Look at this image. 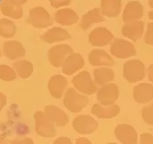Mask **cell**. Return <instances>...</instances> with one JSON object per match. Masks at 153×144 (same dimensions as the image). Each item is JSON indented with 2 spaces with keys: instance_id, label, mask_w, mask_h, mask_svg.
<instances>
[{
  "instance_id": "obj_29",
  "label": "cell",
  "mask_w": 153,
  "mask_h": 144,
  "mask_svg": "<svg viewBox=\"0 0 153 144\" xmlns=\"http://www.w3.org/2000/svg\"><path fill=\"white\" fill-rule=\"evenodd\" d=\"M16 75H17L13 67L12 68L7 65H0V80L11 82L16 80Z\"/></svg>"
},
{
  "instance_id": "obj_27",
  "label": "cell",
  "mask_w": 153,
  "mask_h": 144,
  "mask_svg": "<svg viewBox=\"0 0 153 144\" xmlns=\"http://www.w3.org/2000/svg\"><path fill=\"white\" fill-rule=\"evenodd\" d=\"M13 69L21 79H28L33 72V66L27 60H19L13 63Z\"/></svg>"
},
{
  "instance_id": "obj_35",
  "label": "cell",
  "mask_w": 153,
  "mask_h": 144,
  "mask_svg": "<svg viewBox=\"0 0 153 144\" xmlns=\"http://www.w3.org/2000/svg\"><path fill=\"white\" fill-rule=\"evenodd\" d=\"M7 105V97L3 92L0 91V111L4 108V106Z\"/></svg>"
},
{
  "instance_id": "obj_28",
  "label": "cell",
  "mask_w": 153,
  "mask_h": 144,
  "mask_svg": "<svg viewBox=\"0 0 153 144\" xmlns=\"http://www.w3.org/2000/svg\"><path fill=\"white\" fill-rule=\"evenodd\" d=\"M16 32L15 23L9 19L0 20V37L3 38H12Z\"/></svg>"
},
{
  "instance_id": "obj_20",
  "label": "cell",
  "mask_w": 153,
  "mask_h": 144,
  "mask_svg": "<svg viewBox=\"0 0 153 144\" xmlns=\"http://www.w3.org/2000/svg\"><path fill=\"white\" fill-rule=\"evenodd\" d=\"M45 115L47 118L51 121L55 125L59 127H63L68 123V115L65 113L61 109L55 105H47L46 106L44 110Z\"/></svg>"
},
{
  "instance_id": "obj_41",
  "label": "cell",
  "mask_w": 153,
  "mask_h": 144,
  "mask_svg": "<svg viewBox=\"0 0 153 144\" xmlns=\"http://www.w3.org/2000/svg\"><path fill=\"white\" fill-rule=\"evenodd\" d=\"M4 141H5L4 137L2 134H0V143H4Z\"/></svg>"
},
{
  "instance_id": "obj_21",
  "label": "cell",
  "mask_w": 153,
  "mask_h": 144,
  "mask_svg": "<svg viewBox=\"0 0 153 144\" xmlns=\"http://www.w3.org/2000/svg\"><path fill=\"white\" fill-rule=\"evenodd\" d=\"M3 52L4 56L10 60H16L25 55V48L21 43L16 41H9L4 42Z\"/></svg>"
},
{
  "instance_id": "obj_43",
  "label": "cell",
  "mask_w": 153,
  "mask_h": 144,
  "mask_svg": "<svg viewBox=\"0 0 153 144\" xmlns=\"http://www.w3.org/2000/svg\"><path fill=\"white\" fill-rule=\"evenodd\" d=\"M0 58H1V50H0Z\"/></svg>"
},
{
  "instance_id": "obj_9",
  "label": "cell",
  "mask_w": 153,
  "mask_h": 144,
  "mask_svg": "<svg viewBox=\"0 0 153 144\" xmlns=\"http://www.w3.org/2000/svg\"><path fill=\"white\" fill-rule=\"evenodd\" d=\"M88 38L89 42L93 46L103 47L109 45L114 40V36L107 28L98 27L89 34Z\"/></svg>"
},
{
  "instance_id": "obj_34",
  "label": "cell",
  "mask_w": 153,
  "mask_h": 144,
  "mask_svg": "<svg viewBox=\"0 0 153 144\" xmlns=\"http://www.w3.org/2000/svg\"><path fill=\"white\" fill-rule=\"evenodd\" d=\"M71 143L72 142H71L70 139L67 138V137H60V138H58L56 141L54 142L55 144H69Z\"/></svg>"
},
{
  "instance_id": "obj_5",
  "label": "cell",
  "mask_w": 153,
  "mask_h": 144,
  "mask_svg": "<svg viewBox=\"0 0 153 144\" xmlns=\"http://www.w3.org/2000/svg\"><path fill=\"white\" fill-rule=\"evenodd\" d=\"M35 131L37 134L43 138H52L56 135L55 124L50 121L44 113L37 112L34 114Z\"/></svg>"
},
{
  "instance_id": "obj_23",
  "label": "cell",
  "mask_w": 153,
  "mask_h": 144,
  "mask_svg": "<svg viewBox=\"0 0 153 144\" xmlns=\"http://www.w3.org/2000/svg\"><path fill=\"white\" fill-rule=\"evenodd\" d=\"M121 0H101L100 12L103 16L115 18L121 12Z\"/></svg>"
},
{
  "instance_id": "obj_32",
  "label": "cell",
  "mask_w": 153,
  "mask_h": 144,
  "mask_svg": "<svg viewBox=\"0 0 153 144\" xmlns=\"http://www.w3.org/2000/svg\"><path fill=\"white\" fill-rule=\"evenodd\" d=\"M49 3L53 8L59 9L70 5L72 0H49Z\"/></svg>"
},
{
  "instance_id": "obj_36",
  "label": "cell",
  "mask_w": 153,
  "mask_h": 144,
  "mask_svg": "<svg viewBox=\"0 0 153 144\" xmlns=\"http://www.w3.org/2000/svg\"><path fill=\"white\" fill-rule=\"evenodd\" d=\"M147 77L150 82L153 83V64L150 65L147 68Z\"/></svg>"
},
{
  "instance_id": "obj_13",
  "label": "cell",
  "mask_w": 153,
  "mask_h": 144,
  "mask_svg": "<svg viewBox=\"0 0 153 144\" xmlns=\"http://www.w3.org/2000/svg\"><path fill=\"white\" fill-rule=\"evenodd\" d=\"M85 61L82 56L77 53H72L63 62L62 72L66 75H72L84 67Z\"/></svg>"
},
{
  "instance_id": "obj_33",
  "label": "cell",
  "mask_w": 153,
  "mask_h": 144,
  "mask_svg": "<svg viewBox=\"0 0 153 144\" xmlns=\"http://www.w3.org/2000/svg\"><path fill=\"white\" fill-rule=\"evenodd\" d=\"M140 143L143 144L153 143V135L149 133L142 134L140 136Z\"/></svg>"
},
{
  "instance_id": "obj_10",
  "label": "cell",
  "mask_w": 153,
  "mask_h": 144,
  "mask_svg": "<svg viewBox=\"0 0 153 144\" xmlns=\"http://www.w3.org/2000/svg\"><path fill=\"white\" fill-rule=\"evenodd\" d=\"M98 102L103 105L114 104L119 97V88L115 83H109L101 86L97 92Z\"/></svg>"
},
{
  "instance_id": "obj_11",
  "label": "cell",
  "mask_w": 153,
  "mask_h": 144,
  "mask_svg": "<svg viewBox=\"0 0 153 144\" xmlns=\"http://www.w3.org/2000/svg\"><path fill=\"white\" fill-rule=\"evenodd\" d=\"M115 136L121 143L134 144L138 142V134L135 129L128 124H121L115 129Z\"/></svg>"
},
{
  "instance_id": "obj_25",
  "label": "cell",
  "mask_w": 153,
  "mask_h": 144,
  "mask_svg": "<svg viewBox=\"0 0 153 144\" xmlns=\"http://www.w3.org/2000/svg\"><path fill=\"white\" fill-rule=\"evenodd\" d=\"M103 21H105L104 16L100 12V8L95 7V8L90 10L83 15L80 21V27L82 29L85 31V30L88 29L92 24H96V23H101Z\"/></svg>"
},
{
  "instance_id": "obj_22",
  "label": "cell",
  "mask_w": 153,
  "mask_h": 144,
  "mask_svg": "<svg viewBox=\"0 0 153 144\" xmlns=\"http://www.w3.org/2000/svg\"><path fill=\"white\" fill-rule=\"evenodd\" d=\"M70 38V34L66 30L59 27H54L41 36L42 40L49 44L66 41Z\"/></svg>"
},
{
  "instance_id": "obj_18",
  "label": "cell",
  "mask_w": 153,
  "mask_h": 144,
  "mask_svg": "<svg viewBox=\"0 0 153 144\" xmlns=\"http://www.w3.org/2000/svg\"><path fill=\"white\" fill-rule=\"evenodd\" d=\"M133 96L138 104L148 103L153 100V85L147 83H142L134 88Z\"/></svg>"
},
{
  "instance_id": "obj_16",
  "label": "cell",
  "mask_w": 153,
  "mask_h": 144,
  "mask_svg": "<svg viewBox=\"0 0 153 144\" xmlns=\"http://www.w3.org/2000/svg\"><path fill=\"white\" fill-rule=\"evenodd\" d=\"M144 32V23L143 21L137 20L125 23V25L121 28V33L124 37L130 39L135 42L141 38Z\"/></svg>"
},
{
  "instance_id": "obj_6",
  "label": "cell",
  "mask_w": 153,
  "mask_h": 144,
  "mask_svg": "<svg viewBox=\"0 0 153 144\" xmlns=\"http://www.w3.org/2000/svg\"><path fill=\"white\" fill-rule=\"evenodd\" d=\"M110 51L112 55L117 58H128L136 55L135 46L130 41L124 39H115L112 42Z\"/></svg>"
},
{
  "instance_id": "obj_4",
  "label": "cell",
  "mask_w": 153,
  "mask_h": 144,
  "mask_svg": "<svg viewBox=\"0 0 153 144\" xmlns=\"http://www.w3.org/2000/svg\"><path fill=\"white\" fill-rule=\"evenodd\" d=\"M73 84L76 91L84 95H92L97 91V87L88 71H83L74 77Z\"/></svg>"
},
{
  "instance_id": "obj_31",
  "label": "cell",
  "mask_w": 153,
  "mask_h": 144,
  "mask_svg": "<svg viewBox=\"0 0 153 144\" xmlns=\"http://www.w3.org/2000/svg\"><path fill=\"white\" fill-rule=\"evenodd\" d=\"M145 43L153 45V22H149L147 25V31L144 36Z\"/></svg>"
},
{
  "instance_id": "obj_17",
  "label": "cell",
  "mask_w": 153,
  "mask_h": 144,
  "mask_svg": "<svg viewBox=\"0 0 153 144\" xmlns=\"http://www.w3.org/2000/svg\"><path fill=\"white\" fill-rule=\"evenodd\" d=\"M120 107L117 104L103 105L101 104H94L91 109V113L100 119H111L117 117L120 113Z\"/></svg>"
},
{
  "instance_id": "obj_2",
  "label": "cell",
  "mask_w": 153,
  "mask_h": 144,
  "mask_svg": "<svg viewBox=\"0 0 153 144\" xmlns=\"http://www.w3.org/2000/svg\"><path fill=\"white\" fill-rule=\"evenodd\" d=\"M123 76L131 83L140 82L145 77L143 62L137 59H132L126 62L123 67Z\"/></svg>"
},
{
  "instance_id": "obj_1",
  "label": "cell",
  "mask_w": 153,
  "mask_h": 144,
  "mask_svg": "<svg viewBox=\"0 0 153 144\" xmlns=\"http://www.w3.org/2000/svg\"><path fill=\"white\" fill-rule=\"evenodd\" d=\"M89 99L74 88H68L64 95V105L72 113H79L88 105Z\"/></svg>"
},
{
  "instance_id": "obj_7",
  "label": "cell",
  "mask_w": 153,
  "mask_h": 144,
  "mask_svg": "<svg viewBox=\"0 0 153 144\" xmlns=\"http://www.w3.org/2000/svg\"><path fill=\"white\" fill-rule=\"evenodd\" d=\"M73 53V48L68 45L60 44L52 46L48 51V60L55 67H60L65 58Z\"/></svg>"
},
{
  "instance_id": "obj_12",
  "label": "cell",
  "mask_w": 153,
  "mask_h": 144,
  "mask_svg": "<svg viewBox=\"0 0 153 144\" xmlns=\"http://www.w3.org/2000/svg\"><path fill=\"white\" fill-rule=\"evenodd\" d=\"M144 14V7L138 1H130L127 3L122 12L124 23L139 20Z\"/></svg>"
},
{
  "instance_id": "obj_14",
  "label": "cell",
  "mask_w": 153,
  "mask_h": 144,
  "mask_svg": "<svg viewBox=\"0 0 153 144\" xmlns=\"http://www.w3.org/2000/svg\"><path fill=\"white\" fill-rule=\"evenodd\" d=\"M48 90L50 94L56 99H60L64 96L65 90L68 87V81L61 75H56L51 77L48 81Z\"/></svg>"
},
{
  "instance_id": "obj_26",
  "label": "cell",
  "mask_w": 153,
  "mask_h": 144,
  "mask_svg": "<svg viewBox=\"0 0 153 144\" xmlns=\"http://www.w3.org/2000/svg\"><path fill=\"white\" fill-rule=\"evenodd\" d=\"M93 75H94V83L100 86L112 83L115 78L114 71L111 68L106 67H100L94 69Z\"/></svg>"
},
{
  "instance_id": "obj_30",
  "label": "cell",
  "mask_w": 153,
  "mask_h": 144,
  "mask_svg": "<svg viewBox=\"0 0 153 144\" xmlns=\"http://www.w3.org/2000/svg\"><path fill=\"white\" fill-rule=\"evenodd\" d=\"M142 118L147 125L153 126V104L142 109Z\"/></svg>"
},
{
  "instance_id": "obj_38",
  "label": "cell",
  "mask_w": 153,
  "mask_h": 144,
  "mask_svg": "<svg viewBox=\"0 0 153 144\" xmlns=\"http://www.w3.org/2000/svg\"><path fill=\"white\" fill-rule=\"evenodd\" d=\"M14 143H33V141L32 139H30V138H25V139H18V140H16Z\"/></svg>"
},
{
  "instance_id": "obj_8",
  "label": "cell",
  "mask_w": 153,
  "mask_h": 144,
  "mask_svg": "<svg viewBox=\"0 0 153 144\" xmlns=\"http://www.w3.org/2000/svg\"><path fill=\"white\" fill-rule=\"evenodd\" d=\"M97 121L89 115H81L74 118L73 127L80 134L86 135L94 132L98 128Z\"/></svg>"
},
{
  "instance_id": "obj_42",
  "label": "cell",
  "mask_w": 153,
  "mask_h": 144,
  "mask_svg": "<svg viewBox=\"0 0 153 144\" xmlns=\"http://www.w3.org/2000/svg\"><path fill=\"white\" fill-rule=\"evenodd\" d=\"M148 5L150 6V7L153 8V0H148Z\"/></svg>"
},
{
  "instance_id": "obj_24",
  "label": "cell",
  "mask_w": 153,
  "mask_h": 144,
  "mask_svg": "<svg viewBox=\"0 0 153 144\" xmlns=\"http://www.w3.org/2000/svg\"><path fill=\"white\" fill-rule=\"evenodd\" d=\"M0 11L3 15L13 20H20L24 15L21 5L12 3L10 0H3L0 3Z\"/></svg>"
},
{
  "instance_id": "obj_40",
  "label": "cell",
  "mask_w": 153,
  "mask_h": 144,
  "mask_svg": "<svg viewBox=\"0 0 153 144\" xmlns=\"http://www.w3.org/2000/svg\"><path fill=\"white\" fill-rule=\"evenodd\" d=\"M148 18L153 20V11H151V12H148Z\"/></svg>"
},
{
  "instance_id": "obj_39",
  "label": "cell",
  "mask_w": 153,
  "mask_h": 144,
  "mask_svg": "<svg viewBox=\"0 0 153 144\" xmlns=\"http://www.w3.org/2000/svg\"><path fill=\"white\" fill-rule=\"evenodd\" d=\"M10 1L16 4H18V5H23L28 2V0H10Z\"/></svg>"
},
{
  "instance_id": "obj_37",
  "label": "cell",
  "mask_w": 153,
  "mask_h": 144,
  "mask_svg": "<svg viewBox=\"0 0 153 144\" xmlns=\"http://www.w3.org/2000/svg\"><path fill=\"white\" fill-rule=\"evenodd\" d=\"M76 143H78V144H91V142L89 140L88 138H77L76 140Z\"/></svg>"
},
{
  "instance_id": "obj_3",
  "label": "cell",
  "mask_w": 153,
  "mask_h": 144,
  "mask_svg": "<svg viewBox=\"0 0 153 144\" xmlns=\"http://www.w3.org/2000/svg\"><path fill=\"white\" fill-rule=\"evenodd\" d=\"M28 23L37 29H46L53 23L50 13L42 7H35L30 9Z\"/></svg>"
},
{
  "instance_id": "obj_19",
  "label": "cell",
  "mask_w": 153,
  "mask_h": 144,
  "mask_svg": "<svg viewBox=\"0 0 153 144\" xmlns=\"http://www.w3.org/2000/svg\"><path fill=\"white\" fill-rule=\"evenodd\" d=\"M90 64L94 67H112L115 62L112 57L103 50H94L89 53Z\"/></svg>"
},
{
  "instance_id": "obj_15",
  "label": "cell",
  "mask_w": 153,
  "mask_h": 144,
  "mask_svg": "<svg viewBox=\"0 0 153 144\" xmlns=\"http://www.w3.org/2000/svg\"><path fill=\"white\" fill-rule=\"evenodd\" d=\"M53 19L57 24H60V25L71 26L78 22L79 17L74 9L62 7V8L58 9L55 12Z\"/></svg>"
}]
</instances>
